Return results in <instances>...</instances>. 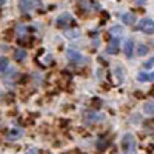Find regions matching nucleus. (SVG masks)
Returning a JSON list of instances; mask_svg holds the SVG:
<instances>
[{"mask_svg":"<svg viewBox=\"0 0 154 154\" xmlns=\"http://www.w3.org/2000/svg\"><path fill=\"white\" fill-rule=\"evenodd\" d=\"M122 149H123V151H126L129 154L136 151V140H134V137L132 134L128 133L123 136V139H122Z\"/></svg>","mask_w":154,"mask_h":154,"instance_id":"1","label":"nucleus"},{"mask_svg":"<svg viewBox=\"0 0 154 154\" xmlns=\"http://www.w3.org/2000/svg\"><path fill=\"white\" fill-rule=\"evenodd\" d=\"M139 29L144 34H154V21L150 18H143L139 23Z\"/></svg>","mask_w":154,"mask_h":154,"instance_id":"2","label":"nucleus"},{"mask_svg":"<svg viewBox=\"0 0 154 154\" xmlns=\"http://www.w3.org/2000/svg\"><path fill=\"white\" fill-rule=\"evenodd\" d=\"M66 56H67V59H69L70 62H73V63H80V62L84 60L83 55H81L80 52L74 51V49H67V51H66Z\"/></svg>","mask_w":154,"mask_h":154,"instance_id":"3","label":"nucleus"},{"mask_svg":"<svg viewBox=\"0 0 154 154\" xmlns=\"http://www.w3.org/2000/svg\"><path fill=\"white\" fill-rule=\"evenodd\" d=\"M102 115H98V114H94V112H85L84 114V122L85 123H88V125H91V123H98V122L102 121Z\"/></svg>","mask_w":154,"mask_h":154,"instance_id":"4","label":"nucleus"},{"mask_svg":"<svg viewBox=\"0 0 154 154\" xmlns=\"http://www.w3.org/2000/svg\"><path fill=\"white\" fill-rule=\"evenodd\" d=\"M72 23V16L70 14H62V16H59V18L56 20V25L59 27V28H66L67 27V24H70Z\"/></svg>","mask_w":154,"mask_h":154,"instance_id":"5","label":"nucleus"},{"mask_svg":"<svg viewBox=\"0 0 154 154\" xmlns=\"http://www.w3.org/2000/svg\"><path fill=\"white\" fill-rule=\"evenodd\" d=\"M119 46H121L119 38H112L111 44L108 45V48H106V52L109 53V55H116V53L119 52Z\"/></svg>","mask_w":154,"mask_h":154,"instance_id":"6","label":"nucleus"},{"mask_svg":"<svg viewBox=\"0 0 154 154\" xmlns=\"http://www.w3.org/2000/svg\"><path fill=\"white\" fill-rule=\"evenodd\" d=\"M133 48H134V45L132 41L130 39L125 41V44H123V53L126 55V57H132V55H133Z\"/></svg>","mask_w":154,"mask_h":154,"instance_id":"7","label":"nucleus"},{"mask_svg":"<svg viewBox=\"0 0 154 154\" xmlns=\"http://www.w3.org/2000/svg\"><path fill=\"white\" fill-rule=\"evenodd\" d=\"M23 134H24V132L21 129H11L7 133V140H10V142H11V140H17V139H20Z\"/></svg>","mask_w":154,"mask_h":154,"instance_id":"8","label":"nucleus"},{"mask_svg":"<svg viewBox=\"0 0 154 154\" xmlns=\"http://www.w3.org/2000/svg\"><path fill=\"white\" fill-rule=\"evenodd\" d=\"M137 80L139 81H143V83H147V81H154V72H153V73H144V72L139 73L137 74Z\"/></svg>","mask_w":154,"mask_h":154,"instance_id":"9","label":"nucleus"},{"mask_svg":"<svg viewBox=\"0 0 154 154\" xmlns=\"http://www.w3.org/2000/svg\"><path fill=\"white\" fill-rule=\"evenodd\" d=\"M122 21L125 23L126 25H133L134 21H136V18H134L133 14H130V13H125V14H122Z\"/></svg>","mask_w":154,"mask_h":154,"instance_id":"10","label":"nucleus"},{"mask_svg":"<svg viewBox=\"0 0 154 154\" xmlns=\"http://www.w3.org/2000/svg\"><path fill=\"white\" fill-rule=\"evenodd\" d=\"M18 6H20L21 11H29L32 8V2L31 0H20Z\"/></svg>","mask_w":154,"mask_h":154,"instance_id":"11","label":"nucleus"},{"mask_svg":"<svg viewBox=\"0 0 154 154\" xmlns=\"http://www.w3.org/2000/svg\"><path fill=\"white\" fill-rule=\"evenodd\" d=\"M143 109H144V114L154 115V101L146 102V104H144V106H143Z\"/></svg>","mask_w":154,"mask_h":154,"instance_id":"12","label":"nucleus"},{"mask_svg":"<svg viewBox=\"0 0 154 154\" xmlns=\"http://www.w3.org/2000/svg\"><path fill=\"white\" fill-rule=\"evenodd\" d=\"M14 57H16V60H24L25 57H27L25 49H17L16 52H14Z\"/></svg>","mask_w":154,"mask_h":154,"instance_id":"13","label":"nucleus"},{"mask_svg":"<svg viewBox=\"0 0 154 154\" xmlns=\"http://www.w3.org/2000/svg\"><path fill=\"white\" fill-rule=\"evenodd\" d=\"M122 27H119V25H115V27H112L111 28V35H114V38H118L122 35Z\"/></svg>","mask_w":154,"mask_h":154,"instance_id":"14","label":"nucleus"},{"mask_svg":"<svg viewBox=\"0 0 154 154\" xmlns=\"http://www.w3.org/2000/svg\"><path fill=\"white\" fill-rule=\"evenodd\" d=\"M101 100L98 97H94V98H91V101H90V105H91V108H94V109H98L100 106H101Z\"/></svg>","mask_w":154,"mask_h":154,"instance_id":"15","label":"nucleus"},{"mask_svg":"<svg viewBox=\"0 0 154 154\" xmlns=\"http://www.w3.org/2000/svg\"><path fill=\"white\" fill-rule=\"evenodd\" d=\"M7 66H8V60H7V57L0 56V72H4V70L7 69Z\"/></svg>","mask_w":154,"mask_h":154,"instance_id":"16","label":"nucleus"},{"mask_svg":"<svg viewBox=\"0 0 154 154\" xmlns=\"http://www.w3.org/2000/svg\"><path fill=\"white\" fill-rule=\"evenodd\" d=\"M149 52V48H147L146 45H139V48H137V55L139 56H143V55H146V53Z\"/></svg>","mask_w":154,"mask_h":154,"instance_id":"17","label":"nucleus"},{"mask_svg":"<svg viewBox=\"0 0 154 154\" xmlns=\"http://www.w3.org/2000/svg\"><path fill=\"white\" fill-rule=\"evenodd\" d=\"M144 128H146L147 130H153V133H154V119L147 121L146 123H144Z\"/></svg>","mask_w":154,"mask_h":154,"instance_id":"18","label":"nucleus"},{"mask_svg":"<svg viewBox=\"0 0 154 154\" xmlns=\"http://www.w3.org/2000/svg\"><path fill=\"white\" fill-rule=\"evenodd\" d=\"M106 146H108V143H106L105 140H98V143H97V149H98V150H105Z\"/></svg>","mask_w":154,"mask_h":154,"instance_id":"19","label":"nucleus"},{"mask_svg":"<svg viewBox=\"0 0 154 154\" xmlns=\"http://www.w3.org/2000/svg\"><path fill=\"white\" fill-rule=\"evenodd\" d=\"M153 66H154V57H151L150 60H147L146 63H144V67H146V69H151Z\"/></svg>","mask_w":154,"mask_h":154,"instance_id":"20","label":"nucleus"},{"mask_svg":"<svg viewBox=\"0 0 154 154\" xmlns=\"http://www.w3.org/2000/svg\"><path fill=\"white\" fill-rule=\"evenodd\" d=\"M133 2H134L136 4H139V6H143V4L146 3L147 0H133Z\"/></svg>","mask_w":154,"mask_h":154,"instance_id":"21","label":"nucleus"},{"mask_svg":"<svg viewBox=\"0 0 154 154\" xmlns=\"http://www.w3.org/2000/svg\"><path fill=\"white\" fill-rule=\"evenodd\" d=\"M27 154H38V150L37 149H29V150L27 151Z\"/></svg>","mask_w":154,"mask_h":154,"instance_id":"22","label":"nucleus"},{"mask_svg":"<svg viewBox=\"0 0 154 154\" xmlns=\"http://www.w3.org/2000/svg\"><path fill=\"white\" fill-rule=\"evenodd\" d=\"M27 81H28V76H24L23 79H20V83H21V84H24V83H27Z\"/></svg>","mask_w":154,"mask_h":154,"instance_id":"23","label":"nucleus"},{"mask_svg":"<svg viewBox=\"0 0 154 154\" xmlns=\"http://www.w3.org/2000/svg\"><path fill=\"white\" fill-rule=\"evenodd\" d=\"M102 17H104V20H106V18L109 17V14H108L106 11H102Z\"/></svg>","mask_w":154,"mask_h":154,"instance_id":"24","label":"nucleus"},{"mask_svg":"<svg viewBox=\"0 0 154 154\" xmlns=\"http://www.w3.org/2000/svg\"><path fill=\"white\" fill-rule=\"evenodd\" d=\"M18 32L24 35V34H25V28H24V27H21V28H18Z\"/></svg>","mask_w":154,"mask_h":154,"instance_id":"25","label":"nucleus"},{"mask_svg":"<svg viewBox=\"0 0 154 154\" xmlns=\"http://www.w3.org/2000/svg\"><path fill=\"white\" fill-rule=\"evenodd\" d=\"M4 2H6V0H0V4H4Z\"/></svg>","mask_w":154,"mask_h":154,"instance_id":"26","label":"nucleus"}]
</instances>
